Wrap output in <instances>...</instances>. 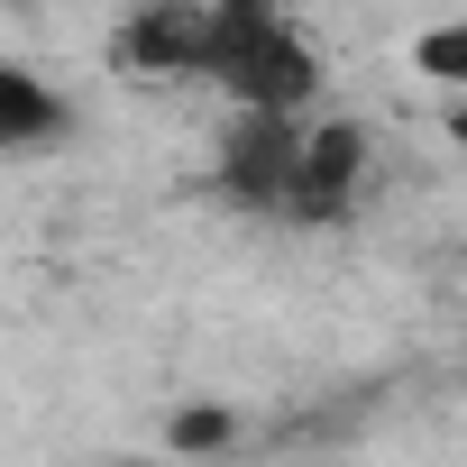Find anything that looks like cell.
<instances>
[{
    "label": "cell",
    "mask_w": 467,
    "mask_h": 467,
    "mask_svg": "<svg viewBox=\"0 0 467 467\" xmlns=\"http://www.w3.org/2000/svg\"><path fill=\"white\" fill-rule=\"evenodd\" d=\"M211 83L239 110L294 119L321 92V56L294 37V19L266 10V0H220V10H211Z\"/></svg>",
    "instance_id": "cell-1"
},
{
    "label": "cell",
    "mask_w": 467,
    "mask_h": 467,
    "mask_svg": "<svg viewBox=\"0 0 467 467\" xmlns=\"http://www.w3.org/2000/svg\"><path fill=\"white\" fill-rule=\"evenodd\" d=\"M294 174H303V129L294 119H266V110H239L220 138V192L257 211V220H285L294 211Z\"/></svg>",
    "instance_id": "cell-2"
},
{
    "label": "cell",
    "mask_w": 467,
    "mask_h": 467,
    "mask_svg": "<svg viewBox=\"0 0 467 467\" xmlns=\"http://www.w3.org/2000/svg\"><path fill=\"white\" fill-rule=\"evenodd\" d=\"M367 129L358 119H321V129H303V174H294V229H330V220H348V202H358V183H367Z\"/></svg>",
    "instance_id": "cell-3"
},
{
    "label": "cell",
    "mask_w": 467,
    "mask_h": 467,
    "mask_svg": "<svg viewBox=\"0 0 467 467\" xmlns=\"http://www.w3.org/2000/svg\"><path fill=\"white\" fill-rule=\"evenodd\" d=\"M119 65L138 74H211V10L202 0H165L119 28Z\"/></svg>",
    "instance_id": "cell-4"
},
{
    "label": "cell",
    "mask_w": 467,
    "mask_h": 467,
    "mask_svg": "<svg viewBox=\"0 0 467 467\" xmlns=\"http://www.w3.org/2000/svg\"><path fill=\"white\" fill-rule=\"evenodd\" d=\"M65 129H74L65 92H56V83H37L28 65L0 56V156H10V147H47V138H65Z\"/></svg>",
    "instance_id": "cell-5"
},
{
    "label": "cell",
    "mask_w": 467,
    "mask_h": 467,
    "mask_svg": "<svg viewBox=\"0 0 467 467\" xmlns=\"http://www.w3.org/2000/svg\"><path fill=\"white\" fill-rule=\"evenodd\" d=\"M165 440H174V458H229V449H239V412H229V403H183L165 421Z\"/></svg>",
    "instance_id": "cell-6"
},
{
    "label": "cell",
    "mask_w": 467,
    "mask_h": 467,
    "mask_svg": "<svg viewBox=\"0 0 467 467\" xmlns=\"http://www.w3.org/2000/svg\"><path fill=\"white\" fill-rule=\"evenodd\" d=\"M412 65H421V74H440V83H449V92L467 101V19H449V28H431V37L412 47Z\"/></svg>",
    "instance_id": "cell-7"
},
{
    "label": "cell",
    "mask_w": 467,
    "mask_h": 467,
    "mask_svg": "<svg viewBox=\"0 0 467 467\" xmlns=\"http://www.w3.org/2000/svg\"><path fill=\"white\" fill-rule=\"evenodd\" d=\"M449 138H458V147H467V101H449Z\"/></svg>",
    "instance_id": "cell-8"
},
{
    "label": "cell",
    "mask_w": 467,
    "mask_h": 467,
    "mask_svg": "<svg viewBox=\"0 0 467 467\" xmlns=\"http://www.w3.org/2000/svg\"><path fill=\"white\" fill-rule=\"evenodd\" d=\"M119 467H138V458H119Z\"/></svg>",
    "instance_id": "cell-9"
}]
</instances>
